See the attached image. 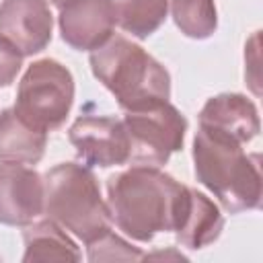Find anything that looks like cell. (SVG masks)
Here are the masks:
<instances>
[{
	"label": "cell",
	"mask_w": 263,
	"mask_h": 263,
	"mask_svg": "<svg viewBox=\"0 0 263 263\" xmlns=\"http://www.w3.org/2000/svg\"><path fill=\"white\" fill-rule=\"evenodd\" d=\"M25 253L23 261H80L82 253L72 240L68 230H64L53 220H35L25 226L23 232Z\"/></svg>",
	"instance_id": "5bb4252c"
},
{
	"label": "cell",
	"mask_w": 263,
	"mask_h": 263,
	"mask_svg": "<svg viewBox=\"0 0 263 263\" xmlns=\"http://www.w3.org/2000/svg\"><path fill=\"white\" fill-rule=\"evenodd\" d=\"M74 105V76L58 60L43 58L33 62L23 74L14 111L31 125L53 132L64 125Z\"/></svg>",
	"instance_id": "5b68a950"
},
{
	"label": "cell",
	"mask_w": 263,
	"mask_h": 263,
	"mask_svg": "<svg viewBox=\"0 0 263 263\" xmlns=\"http://www.w3.org/2000/svg\"><path fill=\"white\" fill-rule=\"evenodd\" d=\"M47 148V132L25 121L14 107L0 113V162L37 164Z\"/></svg>",
	"instance_id": "4fadbf2b"
},
{
	"label": "cell",
	"mask_w": 263,
	"mask_h": 263,
	"mask_svg": "<svg viewBox=\"0 0 263 263\" xmlns=\"http://www.w3.org/2000/svg\"><path fill=\"white\" fill-rule=\"evenodd\" d=\"M245 78L253 92L259 95V31H255L245 45Z\"/></svg>",
	"instance_id": "d6986e66"
},
{
	"label": "cell",
	"mask_w": 263,
	"mask_h": 263,
	"mask_svg": "<svg viewBox=\"0 0 263 263\" xmlns=\"http://www.w3.org/2000/svg\"><path fill=\"white\" fill-rule=\"evenodd\" d=\"M222 230L224 216L220 212V205L214 203V199H210L201 191L189 187V203L179 228L175 230L177 242L185 249L199 251L216 242Z\"/></svg>",
	"instance_id": "7c38bea8"
},
{
	"label": "cell",
	"mask_w": 263,
	"mask_h": 263,
	"mask_svg": "<svg viewBox=\"0 0 263 263\" xmlns=\"http://www.w3.org/2000/svg\"><path fill=\"white\" fill-rule=\"evenodd\" d=\"M45 183L33 166L0 162V224L21 226L43 216Z\"/></svg>",
	"instance_id": "9c48e42d"
},
{
	"label": "cell",
	"mask_w": 263,
	"mask_h": 263,
	"mask_svg": "<svg viewBox=\"0 0 263 263\" xmlns=\"http://www.w3.org/2000/svg\"><path fill=\"white\" fill-rule=\"evenodd\" d=\"M142 251L115 234L111 228L105 230L101 236L95 240L86 242V259L97 263V261H140Z\"/></svg>",
	"instance_id": "e0dca14e"
},
{
	"label": "cell",
	"mask_w": 263,
	"mask_h": 263,
	"mask_svg": "<svg viewBox=\"0 0 263 263\" xmlns=\"http://www.w3.org/2000/svg\"><path fill=\"white\" fill-rule=\"evenodd\" d=\"M123 125L129 140V160L158 168L183 148L187 132L185 115L168 101L125 111Z\"/></svg>",
	"instance_id": "8992f818"
},
{
	"label": "cell",
	"mask_w": 263,
	"mask_h": 263,
	"mask_svg": "<svg viewBox=\"0 0 263 263\" xmlns=\"http://www.w3.org/2000/svg\"><path fill=\"white\" fill-rule=\"evenodd\" d=\"M53 35V14L45 0H2L0 37L23 58L43 51Z\"/></svg>",
	"instance_id": "30bf717a"
},
{
	"label": "cell",
	"mask_w": 263,
	"mask_h": 263,
	"mask_svg": "<svg viewBox=\"0 0 263 263\" xmlns=\"http://www.w3.org/2000/svg\"><path fill=\"white\" fill-rule=\"evenodd\" d=\"M68 140L86 166H117L129 160V140L123 119L113 115H80L68 129Z\"/></svg>",
	"instance_id": "52a82bcc"
},
{
	"label": "cell",
	"mask_w": 263,
	"mask_h": 263,
	"mask_svg": "<svg viewBox=\"0 0 263 263\" xmlns=\"http://www.w3.org/2000/svg\"><path fill=\"white\" fill-rule=\"evenodd\" d=\"M43 214L84 245L111 228V214L90 166L60 162L43 175Z\"/></svg>",
	"instance_id": "277c9868"
},
{
	"label": "cell",
	"mask_w": 263,
	"mask_h": 263,
	"mask_svg": "<svg viewBox=\"0 0 263 263\" xmlns=\"http://www.w3.org/2000/svg\"><path fill=\"white\" fill-rule=\"evenodd\" d=\"M171 0H115L117 27L136 39H148L168 16Z\"/></svg>",
	"instance_id": "9a60e30c"
},
{
	"label": "cell",
	"mask_w": 263,
	"mask_h": 263,
	"mask_svg": "<svg viewBox=\"0 0 263 263\" xmlns=\"http://www.w3.org/2000/svg\"><path fill=\"white\" fill-rule=\"evenodd\" d=\"M199 127L247 146L261 129L257 105L240 92H222L205 101L199 111Z\"/></svg>",
	"instance_id": "8fae6325"
},
{
	"label": "cell",
	"mask_w": 263,
	"mask_h": 263,
	"mask_svg": "<svg viewBox=\"0 0 263 263\" xmlns=\"http://www.w3.org/2000/svg\"><path fill=\"white\" fill-rule=\"evenodd\" d=\"M58 27L66 45L76 51H92L115 33V0H70L60 8Z\"/></svg>",
	"instance_id": "ba28073f"
},
{
	"label": "cell",
	"mask_w": 263,
	"mask_h": 263,
	"mask_svg": "<svg viewBox=\"0 0 263 263\" xmlns=\"http://www.w3.org/2000/svg\"><path fill=\"white\" fill-rule=\"evenodd\" d=\"M23 55L4 39L0 37V88H6L14 82L16 74L21 72Z\"/></svg>",
	"instance_id": "ac0fdd59"
},
{
	"label": "cell",
	"mask_w": 263,
	"mask_h": 263,
	"mask_svg": "<svg viewBox=\"0 0 263 263\" xmlns=\"http://www.w3.org/2000/svg\"><path fill=\"white\" fill-rule=\"evenodd\" d=\"M168 14L177 29L189 39H208L218 29V10L214 0H171Z\"/></svg>",
	"instance_id": "2e32d148"
},
{
	"label": "cell",
	"mask_w": 263,
	"mask_h": 263,
	"mask_svg": "<svg viewBox=\"0 0 263 263\" xmlns=\"http://www.w3.org/2000/svg\"><path fill=\"white\" fill-rule=\"evenodd\" d=\"M49 6H55V8H62L66 2H70V0H45Z\"/></svg>",
	"instance_id": "44dd1931"
},
{
	"label": "cell",
	"mask_w": 263,
	"mask_h": 263,
	"mask_svg": "<svg viewBox=\"0 0 263 263\" xmlns=\"http://www.w3.org/2000/svg\"><path fill=\"white\" fill-rule=\"evenodd\" d=\"M189 203V187L158 166L134 164L107 179L111 222L132 240L150 242L175 232Z\"/></svg>",
	"instance_id": "6da1fadb"
},
{
	"label": "cell",
	"mask_w": 263,
	"mask_h": 263,
	"mask_svg": "<svg viewBox=\"0 0 263 263\" xmlns=\"http://www.w3.org/2000/svg\"><path fill=\"white\" fill-rule=\"evenodd\" d=\"M193 173L228 214L261 205V154L245 152V146L230 138L197 127L193 138Z\"/></svg>",
	"instance_id": "7a4b0ae2"
},
{
	"label": "cell",
	"mask_w": 263,
	"mask_h": 263,
	"mask_svg": "<svg viewBox=\"0 0 263 263\" xmlns=\"http://www.w3.org/2000/svg\"><path fill=\"white\" fill-rule=\"evenodd\" d=\"M185 259L183 253H177V251H160V253H148V255H142V259Z\"/></svg>",
	"instance_id": "ffe728a7"
},
{
	"label": "cell",
	"mask_w": 263,
	"mask_h": 263,
	"mask_svg": "<svg viewBox=\"0 0 263 263\" xmlns=\"http://www.w3.org/2000/svg\"><path fill=\"white\" fill-rule=\"evenodd\" d=\"M92 76L115 97L123 111L142 109L171 99V74L142 45L123 35H111L90 51Z\"/></svg>",
	"instance_id": "3957f363"
}]
</instances>
